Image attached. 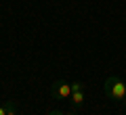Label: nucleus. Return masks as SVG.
I'll list each match as a JSON object with an SVG mask.
<instances>
[{
  "mask_svg": "<svg viewBox=\"0 0 126 115\" xmlns=\"http://www.w3.org/2000/svg\"><path fill=\"white\" fill-rule=\"evenodd\" d=\"M72 105L74 107H82L84 105V101H86V94H84V90H76V92H72Z\"/></svg>",
  "mask_w": 126,
  "mask_h": 115,
  "instance_id": "nucleus-3",
  "label": "nucleus"
},
{
  "mask_svg": "<svg viewBox=\"0 0 126 115\" xmlns=\"http://www.w3.org/2000/svg\"><path fill=\"white\" fill-rule=\"evenodd\" d=\"M46 115H67V113H63V111H59V109H48Z\"/></svg>",
  "mask_w": 126,
  "mask_h": 115,
  "instance_id": "nucleus-4",
  "label": "nucleus"
},
{
  "mask_svg": "<svg viewBox=\"0 0 126 115\" xmlns=\"http://www.w3.org/2000/svg\"><path fill=\"white\" fill-rule=\"evenodd\" d=\"M0 115H9V102L0 105Z\"/></svg>",
  "mask_w": 126,
  "mask_h": 115,
  "instance_id": "nucleus-5",
  "label": "nucleus"
},
{
  "mask_svg": "<svg viewBox=\"0 0 126 115\" xmlns=\"http://www.w3.org/2000/svg\"><path fill=\"white\" fill-rule=\"evenodd\" d=\"M105 94L113 101L126 102V82L118 75H109L105 77Z\"/></svg>",
  "mask_w": 126,
  "mask_h": 115,
  "instance_id": "nucleus-1",
  "label": "nucleus"
},
{
  "mask_svg": "<svg viewBox=\"0 0 126 115\" xmlns=\"http://www.w3.org/2000/svg\"><path fill=\"white\" fill-rule=\"evenodd\" d=\"M9 115H19L17 111H15V105H13L11 101H9Z\"/></svg>",
  "mask_w": 126,
  "mask_h": 115,
  "instance_id": "nucleus-6",
  "label": "nucleus"
},
{
  "mask_svg": "<svg viewBox=\"0 0 126 115\" xmlns=\"http://www.w3.org/2000/svg\"><path fill=\"white\" fill-rule=\"evenodd\" d=\"M67 115H76V113H74V111H67Z\"/></svg>",
  "mask_w": 126,
  "mask_h": 115,
  "instance_id": "nucleus-7",
  "label": "nucleus"
},
{
  "mask_svg": "<svg viewBox=\"0 0 126 115\" xmlns=\"http://www.w3.org/2000/svg\"><path fill=\"white\" fill-rule=\"evenodd\" d=\"M50 94H53L55 98H69V96H72V84L65 82V80L53 82V86H50Z\"/></svg>",
  "mask_w": 126,
  "mask_h": 115,
  "instance_id": "nucleus-2",
  "label": "nucleus"
}]
</instances>
